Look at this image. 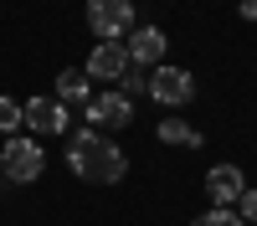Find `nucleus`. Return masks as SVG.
Returning a JSON list of instances; mask_svg holds the SVG:
<instances>
[{
    "label": "nucleus",
    "mask_w": 257,
    "mask_h": 226,
    "mask_svg": "<svg viewBox=\"0 0 257 226\" xmlns=\"http://www.w3.org/2000/svg\"><path fill=\"white\" fill-rule=\"evenodd\" d=\"M128 62H134V67H160L165 62V31L134 26V36H128Z\"/></svg>",
    "instance_id": "6e6552de"
},
{
    "label": "nucleus",
    "mask_w": 257,
    "mask_h": 226,
    "mask_svg": "<svg viewBox=\"0 0 257 226\" xmlns=\"http://www.w3.org/2000/svg\"><path fill=\"white\" fill-rule=\"evenodd\" d=\"M67 164H72V175H82L88 185H118L123 170H128V159L118 144H108L98 129H82L72 144H67Z\"/></svg>",
    "instance_id": "f257e3e1"
},
{
    "label": "nucleus",
    "mask_w": 257,
    "mask_h": 226,
    "mask_svg": "<svg viewBox=\"0 0 257 226\" xmlns=\"http://www.w3.org/2000/svg\"><path fill=\"white\" fill-rule=\"evenodd\" d=\"M190 226H247L237 211H226V205H211V211L201 216V221H190Z\"/></svg>",
    "instance_id": "ddd939ff"
},
{
    "label": "nucleus",
    "mask_w": 257,
    "mask_h": 226,
    "mask_svg": "<svg viewBox=\"0 0 257 226\" xmlns=\"http://www.w3.org/2000/svg\"><path fill=\"white\" fill-rule=\"evenodd\" d=\"M242 16H247V21H257V0H242Z\"/></svg>",
    "instance_id": "dca6fc26"
},
{
    "label": "nucleus",
    "mask_w": 257,
    "mask_h": 226,
    "mask_svg": "<svg viewBox=\"0 0 257 226\" xmlns=\"http://www.w3.org/2000/svg\"><path fill=\"white\" fill-rule=\"evenodd\" d=\"M82 72H88V77H123L128 72V47H123V41H98Z\"/></svg>",
    "instance_id": "0eeeda50"
},
{
    "label": "nucleus",
    "mask_w": 257,
    "mask_h": 226,
    "mask_svg": "<svg viewBox=\"0 0 257 226\" xmlns=\"http://www.w3.org/2000/svg\"><path fill=\"white\" fill-rule=\"evenodd\" d=\"M160 139H165V144H180V149H201V144H206L185 118H165V123H160Z\"/></svg>",
    "instance_id": "9b49d317"
},
{
    "label": "nucleus",
    "mask_w": 257,
    "mask_h": 226,
    "mask_svg": "<svg viewBox=\"0 0 257 226\" xmlns=\"http://www.w3.org/2000/svg\"><path fill=\"white\" fill-rule=\"evenodd\" d=\"M21 123H26V118H21V103H16V98H6V93H0V134H16Z\"/></svg>",
    "instance_id": "f8f14e48"
},
{
    "label": "nucleus",
    "mask_w": 257,
    "mask_h": 226,
    "mask_svg": "<svg viewBox=\"0 0 257 226\" xmlns=\"http://www.w3.org/2000/svg\"><path fill=\"white\" fill-rule=\"evenodd\" d=\"M134 67V62H128ZM139 88H149V77H144V67H134V72H123V93H139Z\"/></svg>",
    "instance_id": "4468645a"
},
{
    "label": "nucleus",
    "mask_w": 257,
    "mask_h": 226,
    "mask_svg": "<svg viewBox=\"0 0 257 226\" xmlns=\"http://www.w3.org/2000/svg\"><path fill=\"white\" fill-rule=\"evenodd\" d=\"M88 26H93L98 41H123V31H134V6L128 0H93Z\"/></svg>",
    "instance_id": "7ed1b4c3"
},
{
    "label": "nucleus",
    "mask_w": 257,
    "mask_h": 226,
    "mask_svg": "<svg viewBox=\"0 0 257 226\" xmlns=\"http://www.w3.org/2000/svg\"><path fill=\"white\" fill-rule=\"evenodd\" d=\"M57 98L67 103H82V108H88V98H93V77L82 72V67H67V72H57Z\"/></svg>",
    "instance_id": "9d476101"
},
{
    "label": "nucleus",
    "mask_w": 257,
    "mask_h": 226,
    "mask_svg": "<svg viewBox=\"0 0 257 226\" xmlns=\"http://www.w3.org/2000/svg\"><path fill=\"white\" fill-rule=\"evenodd\" d=\"M149 98H155L160 108H180V103L196 98V77L180 72V67H155L149 72Z\"/></svg>",
    "instance_id": "20e7f679"
},
{
    "label": "nucleus",
    "mask_w": 257,
    "mask_h": 226,
    "mask_svg": "<svg viewBox=\"0 0 257 226\" xmlns=\"http://www.w3.org/2000/svg\"><path fill=\"white\" fill-rule=\"evenodd\" d=\"M0 164H6V180L31 185V180H41V170H47V154H41L36 139H6L0 144Z\"/></svg>",
    "instance_id": "f03ea898"
},
{
    "label": "nucleus",
    "mask_w": 257,
    "mask_h": 226,
    "mask_svg": "<svg viewBox=\"0 0 257 226\" xmlns=\"http://www.w3.org/2000/svg\"><path fill=\"white\" fill-rule=\"evenodd\" d=\"M206 190H211V200H216V205H231V200H242L247 180H242L237 164H216V170L206 175Z\"/></svg>",
    "instance_id": "1a4fd4ad"
},
{
    "label": "nucleus",
    "mask_w": 257,
    "mask_h": 226,
    "mask_svg": "<svg viewBox=\"0 0 257 226\" xmlns=\"http://www.w3.org/2000/svg\"><path fill=\"white\" fill-rule=\"evenodd\" d=\"M82 113H88L93 129H123V123L134 118V103H128L123 93H93Z\"/></svg>",
    "instance_id": "423d86ee"
},
{
    "label": "nucleus",
    "mask_w": 257,
    "mask_h": 226,
    "mask_svg": "<svg viewBox=\"0 0 257 226\" xmlns=\"http://www.w3.org/2000/svg\"><path fill=\"white\" fill-rule=\"evenodd\" d=\"M237 205H242V221H257V190H242Z\"/></svg>",
    "instance_id": "2eb2a0df"
},
{
    "label": "nucleus",
    "mask_w": 257,
    "mask_h": 226,
    "mask_svg": "<svg viewBox=\"0 0 257 226\" xmlns=\"http://www.w3.org/2000/svg\"><path fill=\"white\" fill-rule=\"evenodd\" d=\"M21 118H26L31 134H67V103L62 98H31L26 108H21Z\"/></svg>",
    "instance_id": "39448f33"
}]
</instances>
